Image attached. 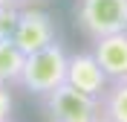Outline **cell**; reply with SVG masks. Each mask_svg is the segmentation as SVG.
<instances>
[{
    "label": "cell",
    "instance_id": "obj_1",
    "mask_svg": "<svg viewBox=\"0 0 127 122\" xmlns=\"http://www.w3.org/2000/svg\"><path fill=\"white\" fill-rule=\"evenodd\" d=\"M66 64H69V55L64 52V47L55 41V44H49V47L26 55L23 73H20V81L17 84L26 93L46 96L49 90H55L58 84L66 81Z\"/></svg>",
    "mask_w": 127,
    "mask_h": 122
},
{
    "label": "cell",
    "instance_id": "obj_2",
    "mask_svg": "<svg viewBox=\"0 0 127 122\" xmlns=\"http://www.w3.org/2000/svg\"><path fill=\"white\" fill-rule=\"evenodd\" d=\"M75 20L90 41L127 29V0H78Z\"/></svg>",
    "mask_w": 127,
    "mask_h": 122
},
{
    "label": "cell",
    "instance_id": "obj_3",
    "mask_svg": "<svg viewBox=\"0 0 127 122\" xmlns=\"http://www.w3.org/2000/svg\"><path fill=\"white\" fill-rule=\"evenodd\" d=\"M40 99H43V111H46L49 122H95L101 116L98 99L75 90L66 81L58 84L55 90H49Z\"/></svg>",
    "mask_w": 127,
    "mask_h": 122
},
{
    "label": "cell",
    "instance_id": "obj_4",
    "mask_svg": "<svg viewBox=\"0 0 127 122\" xmlns=\"http://www.w3.org/2000/svg\"><path fill=\"white\" fill-rule=\"evenodd\" d=\"M12 41L17 44V49L29 55L38 49L55 44V23L52 17L38 6H20L15 17V29H12Z\"/></svg>",
    "mask_w": 127,
    "mask_h": 122
},
{
    "label": "cell",
    "instance_id": "obj_5",
    "mask_svg": "<svg viewBox=\"0 0 127 122\" xmlns=\"http://www.w3.org/2000/svg\"><path fill=\"white\" fill-rule=\"evenodd\" d=\"M66 84H72L75 90L98 99L107 90L110 79L101 70V64L95 61L93 52H75V55H69V64H66Z\"/></svg>",
    "mask_w": 127,
    "mask_h": 122
},
{
    "label": "cell",
    "instance_id": "obj_6",
    "mask_svg": "<svg viewBox=\"0 0 127 122\" xmlns=\"http://www.w3.org/2000/svg\"><path fill=\"white\" fill-rule=\"evenodd\" d=\"M93 55L110 81L127 79V29L93 41Z\"/></svg>",
    "mask_w": 127,
    "mask_h": 122
},
{
    "label": "cell",
    "instance_id": "obj_7",
    "mask_svg": "<svg viewBox=\"0 0 127 122\" xmlns=\"http://www.w3.org/2000/svg\"><path fill=\"white\" fill-rule=\"evenodd\" d=\"M98 105H101V116L110 122H127V79H116L107 84L101 96H98Z\"/></svg>",
    "mask_w": 127,
    "mask_h": 122
},
{
    "label": "cell",
    "instance_id": "obj_8",
    "mask_svg": "<svg viewBox=\"0 0 127 122\" xmlns=\"http://www.w3.org/2000/svg\"><path fill=\"white\" fill-rule=\"evenodd\" d=\"M23 61L26 55L17 49V44L12 41V35L0 38V81L3 84H17L20 81V73H23Z\"/></svg>",
    "mask_w": 127,
    "mask_h": 122
},
{
    "label": "cell",
    "instance_id": "obj_9",
    "mask_svg": "<svg viewBox=\"0 0 127 122\" xmlns=\"http://www.w3.org/2000/svg\"><path fill=\"white\" fill-rule=\"evenodd\" d=\"M12 108H15L12 90H9V84H3V81H0V122H9V116H12Z\"/></svg>",
    "mask_w": 127,
    "mask_h": 122
},
{
    "label": "cell",
    "instance_id": "obj_10",
    "mask_svg": "<svg viewBox=\"0 0 127 122\" xmlns=\"http://www.w3.org/2000/svg\"><path fill=\"white\" fill-rule=\"evenodd\" d=\"M15 17H17V6L0 9V38L12 35V29H15Z\"/></svg>",
    "mask_w": 127,
    "mask_h": 122
},
{
    "label": "cell",
    "instance_id": "obj_11",
    "mask_svg": "<svg viewBox=\"0 0 127 122\" xmlns=\"http://www.w3.org/2000/svg\"><path fill=\"white\" fill-rule=\"evenodd\" d=\"M9 6H17V0H0V9H9Z\"/></svg>",
    "mask_w": 127,
    "mask_h": 122
},
{
    "label": "cell",
    "instance_id": "obj_12",
    "mask_svg": "<svg viewBox=\"0 0 127 122\" xmlns=\"http://www.w3.org/2000/svg\"><path fill=\"white\" fill-rule=\"evenodd\" d=\"M35 3H40V0H17V6H35Z\"/></svg>",
    "mask_w": 127,
    "mask_h": 122
},
{
    "label": "cell",
    "instance_id": "obj_13",
    "mask_svg": "<svg viewBox=\"0 0 127 122\" xmlns=\"http://www.w3.org/2000/svg\"><path fill=\"white\" fill-rule=\"evenodd\" d=\"M95 122H110V119H104V116H98V119H95Z\"/></svg>",
    "mask_w": 127,
    "mask_h": 122
}]
</instances>
